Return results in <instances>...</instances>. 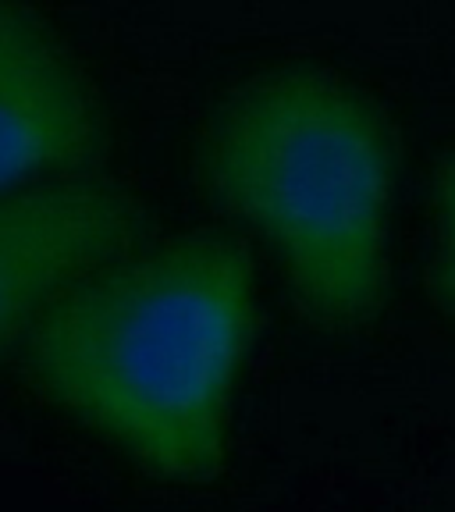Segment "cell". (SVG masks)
<instances>
[{
    "label": "cell",
    "mask_w": 455,
    "mask_h": 512,
    "mask_svg": "<svg viewBox=\"0 0 455 512\" xmlns=\"http://www.w3.org/2000/svg\"><path fill=\"white\" fill-rule=\"evenodd\" d=\"M256 331L253 264L224 235H189L114 260L29 331L43 392L171 477H207L224 456V413Z\"/></svg>",
    "instance_id": "obj_1"
},
{
    "label": "cell",
    "mask_w": 455,
    "mask_h": 512,
    "mask_svg": "<svg viewBox=\"0 0 455 512\" xmlns=\"http://www.w3.org/2000/svg\"><path fill=\"white\" fill-rule=\"evenodd\" d=\"M200 178L271 239L317 324L352 331L374 317L395 139L360 89L306 68L249 82L210 121Z\"/></svg>",
    "instance_id": "obj_2"
},
{
    "label": "cell",
    "mask_w": 455,
    "mask_h": 512,
    "mask_svg": "<svg viewBox=\"0 0 455 512\" xmlns=\"http://www.w3.org/2000/svg\"><path fill=\"white\" fill-rule=\"evenodd\" d=\"M104 125L68 54L29 11L0 0V192L82 168Z\"/></svg>",
    "instance_id": "obj_4"
},
{
    "label": "cell",
    "mask_w": 455,
    "mask_h": 512,
    "mask_svg": "<svg viewBox=\"0 0 455 512\" xmlns=\"http://www.w3.org/2000/svg\"><path fill=\"white\" fill-rule=\"evenodd\" d=\"M438 207H441V264H438V292L455 313V153H448L438 168Z\"/></svg>",
    "instance_id": "obj_5"
},
{
    "label": "cell",
    "mask_w": 455,
    "mask_h": 512,
    "mask_svg": "<svg viewBox=\"0 0 455 512\" xmlns=\"http://www.w3.org/2000/svg\"><path fill=\"white\" fill-rule=\"evenodd\" d=\"M146 235V214L100 178L0 192V352L72 285Z\"/></svg>",
    "instance_id": "obj_3"
}]
</instances>
